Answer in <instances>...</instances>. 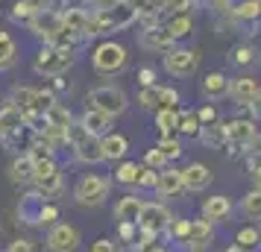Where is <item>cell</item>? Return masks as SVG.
Returning <instances> with one entry per match:
<instances>
[{
	"instance_id": "cell-23",
	"label": "cell",
	"mask_w": 261,
	"mask_h": 252,
	"mask_svg": "<svg viewBox=\"0 0 261 252\" xmlns=\"http://www.w3.org/2000/svg\"><path fill=\"white\" fill-rule=\"evenodd\" d=\"M100 150H103V158H123V153H126V138L123 135H106L100 141Z\"/></svg>"
},
{
	"instance_id": "cell-20",
	"label": "cell",
	"mask_w": 261,
	"mask_h": 252,
	"mask_svg": "<svg viewBox=\"0 0 261 252\" xmlns=\"http://www.w3.org/2000/svg\"><path fill=\"white\" fill-rule=\"evenodd\" d=\"M83 126L91 135H106L109 126H112V118L103 115V111H97V108H88V111H85V118H83Z\"/></svg>"
},
{
	"instance_id": "cell-3",
	"label": "cell",
	"mask_w": 261,
	"mask_h": 252,
	"mask_svg": "<svg viewBox=\"0 0 261 252\" xmlns=\"http://www.w3.org/2000/svg\"><path fill=\"white\" fill-rule=\"evenodd\" d=\"M88 108H97V111H103L109 118H115L120 115L123 108H126V94L115 88V85H103V88H94L91 94H88Z\"/></svg>"
},
{
	"instance_id": "cell-50",
	"label": "cell",
	"mask_w": 261,
	"mask_h": 252,
	"mask_svg": "<svg viewBox=\"0 0 261 252\" xmlns=\"http://www.w3.org/2000/svg\"><path fill=\"white\" fill-rule=\"evenodd\" d=\"M197 120H205V123H208V120H214V108H212V106L200 108V115H197Z\"/></svg>"
},
{
	"instance_id": "cell-15",
	"label": "cell",
	"mask_w": 261,
	"mask_h": 252,
	"mask_svg": "<svg viewBox=\"0 0 261 252\" xmlns=\"http://www.w3.org/2000/svg\"><path fill=\"white\" fill-rule=\"evenodd\" d=\"M155 191L162 193V197H176L182 191V170H159Z\"/></svg>"
},
{
	"instance_id": "cell-42",
	"label": "cell",
	"mask_w": 261,
	"mask_h": 252,
	"mask_svg": "<svg viewBox=\"0 0 261 252\" xmlns=\"http://www.w3.org/2000/svg\"><path fill=\"white\" fill-rule=\"evenodd\" d=\"M179 103V94L173 88H162V108H173Z\"/></svg>"
},
{
	"instance_id": "cell-10",
	"label": "cell",
	"mask_w": 261,
	"mask_h": 252,
	"mask_svg": "<svg viewBox=\"0 0 261 252\" xmlns=\"http://www.w3.org/2000/svg\"><path fill=\"white\" fill-rule=\"evenodd\" d=\"M47 246H50V252H76V246H80V232L73 226H68V223H59V226L50 229Z\"/></svg>"
},
{
	"instance_id": "cell-44",
	"label": "cell",
	"mask_w": 261,
	"mask_h": 252,
	"mask_svg": "<svg viewBox=\"0 0 261 252\" xmlns=\"http://www.w3.org/2000/svg\"><path fill=\"white\" fill-rule=\"evenodd\" d=\"M147 164H153V167H162V164H165L162 153H159V150H150V153H147Z\"/></svg>"
},
{
	"instance_id": "cell-9",
	"label": "cell",
	"mask_w": 261,
	"mask_h": 252,
	"mask_svg": "<svg viewBox=\"0 0 261 252\" xmlns=\"http://www.w3.org/2000/svg\"><path fill=\"white\" fill-rule=\"evenodd\" d=\"M167 223H170V214L159 203H144L138 211V220H135V226H141L144 235H159Z\"/></svg>"
},
{
	"instance_id": "cell-34",
	"label": "cell",
	"mask_w": 261,
	"mask_h": 252,
	"mask_svg": "<svg viewBox=\"0 0 261 252\" xmlns=\"http://www.w3.org/2000/svg\"><path fill=\"white\" fill-rule=\"evenodd\" d=\"M159 153H162V158H165V161H170V158H179V156H182V144H179V141H173V138H162Z\"/></svg>"
},
{
	"instance_id": "cell-39",
	"label": "cell",
	"mask_w": 261,
	"mask_h": 252,
	"mask_svg": "<svg viewBox=\"0 0 261 252\" xmlns=\"http://www.w3.org/2000/svg\"><path fill=\"white\" fill-rule=\"evenodd\" d=\"M188 3L191 0H159V6H162L165 12H185Z\"/></svg>"
},
{
	"instance_id": "cell-47",
	"label": "cell",
	"mask_w": 261,
	"mask_h": 252,
	"mask_svg": "<svg viewBox=\"0 0 261 252\" xmlns=\"http://www.w3.org/2000/svg\"><path fill=\"white\" fill-rule=\"evenodd\" d=\"M38 220H44V223L56 220V208H53V205H44V208H41V214H38Z\"/></svg>"
},
{
	"instance_id": "cell-28",
	"label": "cell",
	"mask_w": 261,
	"mask_h": 252,
	"mask_svg": "<svg viewBox=\"0 0 261 252\" xmlns=\"http://www.w3.org/2000/svg\"><path fill=\"white\" fill-rule=\"evenodd\" d=\"M176 108H159V118H155V126L162 129V135L176 132Z\"/></svg>"
},
{
	"instance_id": "cell-19",
	"label": "cell",
	"mask_w": 261,
	"mask_h": 252,
	"mask_svg": "<svg viewBox=\"0 0 261 252\" xmlns=\"http://www.w3.org/2000/svg\"><path fill=\"white\" fill-rule=\"evenodd\" d=\"M229 211H232V203H229L226 197H208V200H205V205H202V217H205L208 223H214V220H223Z\"/></svg>"
},
{
	"instance_id": "cell-1",
	"label": "cell",
	"mask_w": 261,
	"mask_h": 252,
	"mask_svg": "<svg viewBox=\"0 0 261 252\" xmlns=\"http://www.w3.org/2000/svg\"><path fill=\"white\" fill-rule=\"evenodd\" d=\"M132 21H135V12H132L123 0H120V3L109 6V9H100L94 18H88V33H91V36L118 33V30H123V26H129Z\"/></svg>"
},
{
	"instance_id": "cell-30",
	"label": "cell",
	"mask_w": 261,
	"mask_h": 252,
	"mask_svg": "<svg viewBox=\"0 0 261 252\" xmlns=\"http://www.w3.org/2000/svg\"><path fill=\"white\" fill-rule=\"evenodd\" d=\"M165 30H167V33H170L173 38H179V36H188V33H191V18H188L185 12H179L176 18H173V21H170V24L165 26Z\"/></svg>"
},
{
	"instance_id": "cell-8",
	"label": "cell",
	"mask_w": 261,
	"mask_h": 252,
	"mask_svg": "<svg viewBox=\"0 0 261 252\" xmlns=\"http://www.w3.org/2000/svg\"><path fill=\"white\" fill-rule=\"evenodd\" d=\"M109 193V179L103 176H85L76 185V203L80 205H100Z\"/></svg>"
},
{
	"instance_id": "cell-7",
	"label": "cell",
	"mask_w": 261,
	"mask_h": 252,
	"mask_svg": "<svg viewBox=\"0 0 261 252\" xmlns=\"http://www.w3.org/2000/svg\"><path fill=\"white\" fill-rule=\"evenodd\" d=\"M73 62L71 50H62V47H47L38 53L36 59V71L38 73H47V76H56V73H62L68 65Z\"/></svg>"
},
{
	"instance_id": "cell-33",
	"label": "cell",
	"mask_w": 261,
	"mask_h": 252,
	"mask_svg": "<svg viewBox=\"0 0 261 252\" xmlns=\"http://www.w3.org/2000/svg\"><path fill=\"white\" fill-rule=\"evenodd\" d=\"M138 173H141V167L132 164V161H126V164L118 167V182L120 185H135V182H138Z\"/></svg>"
},
{
	"instance_id": "cell-36",
	"label": "cell",
	"mask_w": 261,
	"mask_h": 252,
	"mask_svg": "<svg viewBox=\"0 0 261 252\" xmlns=\"http://www.w3.org/2000/svg\"><path fill=\"white\" fill-rule=\"evenodd\" d=\"M238 18H258V0H244L235 9Z\"/></svg>"
},
{
	"instance_id": "cell-12",
	"label": "cell",
	"mask_w": 261,
	"mask_h": 252,
	"mask_svg": "<svg viewBox=\"0 0 261 252\" xmlns=\"http://www.w3.org/2000/svg\"><path fill=\"white\" fill-rule=\"evenodd\" d=\"M229 91H232V97H235L238 103H244V106H255V103H258V82L249 79V76L238 79L235 85H229Z\"/></svg>"
},
{
	"instance_id": "cell-27",
	"label": "cell",
	"mask_w": 261,
	"mask_h": 252,
	"mask_svg": "<svg viewBox=\"0 0 261 252\" xmlns=\"http://www.w3.org/2000/svg\"><path fill=\"white\" fill-rule=\"evenodd\" d=\"M33 182L41 188V193H44V197H47V193H59V188H62V173H59V170H53V173L36 176Z\"/></svg>"
},
{
	"instance_id": "cell-45",
	"label": "cell",
	"mask_w": 261,
	"mask_h": 252,
	"mask_svg": "<svg viewBox=\"0 0 261 252\" xmlns=\"http://www.w3.org/2000/svg\"><path fill=\"white\" fill-rule=\"evenodd\" d=\"M15 18H18V21H30V18H33V12L27 9V3H18V6H15Z\"/></svg>"
},
{
	"instance_id": "cell-32",
	"label": "cell",
	"mask_w": 261,
	"mask_h": 252,
	"mask_svg": "<svg viewBox=\"0 0 261 252\" xmlns=\"http://www.w3.org/2000/svg\"><path fill=\"white\" fill-rule=\"evenodd\" d=\"M176 129H182L185 135H200V120H197V115L194 111L176 115Z\"/></svg>"
},
{
	"instance_id": "cell-48",
	"label": "cell",
	"mask_w": 261,
	"mask_h": 252,
	"mask_svg": "<svg viewBox=\"0 0 261 252\" xmlns=\"http://www.w3.org/2000/svg\"><path fill=\"white\" fill-rule=\"evenodd\" d=\"M188 226H191L188 220H179V223H176V229H173V232H176V238H182V240L188 238Z\"/></svg>"
},
{
	"instance_id": "cell-26",
	"label": "cell",
	"mask_w": 261,
	"mask_h": 252,
	"mask_svg": "<svg viewBox=\"0 0 261 252\" xmlns=\"http://www.w3.org/2000/svg\"><path fill=\"white\" fill-rule=\"evenodd\" d=\"M12 182H33V158L30 156H21L12 161Z\"/></svg>"
},
{
	"instance_id": "cell-18",
	"label": "cell",
	"mask_w": 261,
	"mask_h": 252,
	"mask_svg": "<svg viewBox=\"0 0 261 252\" xmlns=\"http://www.w3.org/2000/svg\"><path fill=\"white\" fill-rule=\"evenodd\" d=\"M173 41H176V38L170 36L165 26H150V30L141 36V44L144 47H150V50H167Z\"/></svg>"
},
{
	"instance_id": "cell-5",
	"label": "cell",
	"mask_w": 261,
	"mask_h": 252,
	"mask_svg": "<svg viewBox=\"0 0 261 252\" xmlns=\"http://www.w3.org/2000/svg\"><path fill=\"white\" fill-rule=\"evenodd\" d=\"M15 100H18V111L24 115V118H36V115H44L50 108V103H53V97L44 94V91H36V88H21L18 94H15Z\"/></svg>"
},
{
	"instance_id": "cell-35",
	"label": "cell",
	"mask_w": 261,
	"mask_h": 252,
	"mask_svg": "<svg viewBox=\"0 0 261 252\" xmlns=\"http://www.w3.org/2000/svg\"><path fill=\"white\" fill-rule=\"evenodd\" d=\"M244 211H247L249 217H258L261 214V193L258 191L247 193V200H244Z\"/></svg>"
},
{
	"instance_id": "cell-46",
	"label": "cell",
	"mask_w": 261,
	"mask_h": 252,
	"mask_svg": "<svg viewBox=\"0 0 261 252\" xmlns=\"http://www.w3.org/2000/svg\"><path fill=\"white\" fill-rule=\"evenodd\" d=\"M249 59H252V50H249V47H241V50L235 53V62H238V65H247Z\"/></svg>"
},
{
	"instance_id": "cell-21",
	"label": "cell",
	"mask_w": 261,
	"mask_h": 252,
	"mask_svg": "<svg viewBox=\"0 0 261 252\" xmlns=\"http://www.w3.org/2000/svg\"><path fill=\"white\" fill-rule=\"evenodd\" d=\"M141 200L138 197H123L118 205H115V214H118L120 223H135L138 220V211H141Z\"/></svg>"
},
{
	"instance_id": "cell-2",
	"label": "cell",
	"mask_w": 261,
	"mask_h": 252,
	"mask_svg": "<svg viewBox=\"0 0 261 252\" xmlns=\"http://www.w3.org/2000/svg\"><path fill=\"white\" fill-rule=\"evenodd\" d=\"M65 141H71V144H73L80 161H88V164L103 161V150H100L97 135H91L83 123H68V126H65Z\"/></svg>"
},
{
	"instance_id": "cell-41",
	"label": "cell",
	"mask_w": 261,
	"mask_h": 252,
	"mask_svg": "<svg viewBox=\"0 0 261 252\" xmlns=\"http://www.w3.org/2000/svg\"><path fill=\"white\" fill-rule=\"evenodd\" d=\"M24 3H27V9L36 15V12H47V9H53L56 0H24Z\"/></svg>"
},
{
	"instance_id": "cell-37",
	"label": "cell",
	"mask_w": 261,
	"mask_h": 252,
	"mask_svg": "<svg viewBox=\"0 0 261 252\" xmlns=\"http://www.w3.org/2000/svg\"><path fill=\"white\" fill-rule=\"evenodd\" d=\"M202 138H205L208 144H223V141H226V135H223V126H220V123H212V126L205 129V135H202Z\"/></svg>"
},
{
	"instance_id": "cell-11",
	"label": "cell",
	"mask_w": 261,
	"mask_h": 252,
	"mask_svg": "<svg viewBox=\"0 0 261 252\" xmlns=\"http://www.w3.org/2000/svg\"><path fill=\"white\" fill-rule=\"evenodd\" d=\"M165 68L173 76H191L197 71V56L191 50H170L165 56Z\"/></svg>"
},
{
	"instance_id": "cell-31",
	"label": "cell",
	"mask_w": 261,
	"mask_h": 252,
	"mask_svg": "<svg viewBox=\"0 0 261 252\" xmlns=\"http://www.w3.org/2000/svg\"><path fill=\"white\" fill-rule=\"evenodd\" d=\"M15 62V41L6 33H0V68H9Z\"/></svg>"
},
{
	"instance_id": "cell-14",
	"label": "cell",
	"mask_w": 261,
	"mask_h": 252,
	"mask_svg": "<svg viewBox=\"0 0 261 252\" xmlns=\"http://www.w3.org/2000/svg\"><path fill=\"white\" fill-rule=\"evenodd\" d=\"M208 182H212V170L202 167V164H191L188 170H182V188H191V191H202Z\"/></svg>"
},
{
	"instance_id": "cell-4",
	"label": "cell",
	"mask_w": 261,
	"mask_h": 252,
	"mask_svg": "<svg viewBox=\"0 0 261 252\" xmlns=\"http://www.w3.org/2000/svg\"><path fill=\"white\" fill-rule=\"evenodd\" d=\"M126 65V50L115 44V41H106L94 50V68L100 73H115Z\"/></svg>"
},
{
	"instance_id": "cell-29",
	"label": "cell",
	"mask_w": 261,
	"mask_h": 252,
	"mask_svg": "<svg viewBox=\"0 0 261 252\" xmlns=\"http://www.w3.org/2000/svg\"><path fill=\"white\" fill-rule=\"evenodd\" d=\"M138 103H141L144 108H162V88H155V85H144L141 97H138Z\"/></svg>"
},
{
	"instance_id": "cell-43",
	"label": "cell",
	"mask_w": 261,
	"mask_h": 252,
	"mask_svg": "<svg viewBox=\"0 0 261 252\" xmlns=\"http://www.w3.org/2000/svg\"><path fill=\"white\" fill-rule=\"evenodd\" d=\"M9 252H41V249L33 240H15V243H9Z\"/></svg>"
},
{
	"instance_id": "cell-25",
	"label": "cell",
	"mask_w": 261,
	"mask_h": 252,
	"mask_svg": "<svg viewBox=\"0 0 261 252\" xmlns=\"http://www.w3.org/2000/svg\"><path fill=\"white\" fill-rule=\"evenodd\" d=\"M208 238H212V226H208V220H194L188 226V243H194V246H202V243H208Z\"/></svg>"
},
{
	"instance_id": "cell-24",
	"label": "cell",
	"mask_w": 261,
	"mask_h": 252,
	"mask_svg": "<svg viewBox=\"0 0 261 252\" xmlns=\"http://www.w3.org/2000/svg\"><path fill=\"white\" fill-rule=\"evenodd\" d=\"M44 123L53 126V129H65L68 123H71V115H68V108L59 106V103H50V108L44 111Z\"/></svg>"
},
{
	"instance_id": "cell-13",
	"label": "cell",
	"mask_w": 261,
	"mask_h": 252,
	"mask_svg": "<svg viewBox=\"0 0 261 252\" xmlns=\"http://www.w3.org/2000/svg\"><path fill=\"white\" fill-rule=\"evenodd\" d=\"M223 135H226V141L249 144V141L255 138V126H252L249 120H232V123H226L223 126Z\"/></svg>"
},
{
	"instance_id": "cell-38",
	"label": "cell",
	"mask_w": 261,
	"mask_h": 252,
	"mask_svg": "<svg viewBox=\"0 0 261 252\" xmlns=\"http://www.w3.org/2000/svg\"><path fill=\"white\" fill-rule=\"evenodd\" d=\"M255 240H258V229H244V232H241V235H238V246H244V249H249V246H252V243H255Z\"/></svg>"
},
{
	"instance_id": "cell-40",
	"label": "cell",
	"mask_w": 261,
	"mask_h": 252,
	"mask_svg": "<svg viewBox=\"0 0 261 252\" xmlns=\"http://www.w3.org/2000/svg\"><path fill=\"white\" fill-rule=\"evenodd\" d=\"M155 179H159V170H141L135 185H141V188H155Z\"/></svg>"
},
{
	"instance_id": "cell-51",
	"label": "cell",
	"mask_w": 261,
	"mask_h": 252,
	"mask_svg": "<svg viewBox=\"0 0 261 252\" xmlns=\"http://www.w3.org/2000/svg\"><path fill=\"white\" fill-rule=\"evenodd\" d=\"M97 9H109V6H115V3H120V0H91Z\"/></svg>"
},
{
	"instance_id": "cell-53",
	"label": "cell",
	"mask_w": 261,
	"mask_h": 252,
	"mask_svg": "<svg viewBox=\"0 0 261 252\" xmlns=\"http://www.w3.org/2000/svg\"><path fill=\"white\" fill-rule=\"evenodd\" d=\"M150 252H167V249H150Z\"/></svg>"
},
{
	"instance_id": "cell-17",
	"label": "cell",
	"mask_w": 261,
	"mask_h": 252,
	"mask_svg": "<svg viewBox=\"0 0 261 252\" xmlns=\"http://www.w3.org/2000/svg\"><path fill=\"white\" fill-rule=\"evenodd\" d=\"M62 26L71 36H88V15L83 9H68V12L62 15Z\"/></svg>"
},
{
	"instance_id": "cell-49",
	"label": "cell",
	"mask_w": 261,
	"mask_h": 252,
	"mask_svg": "<svg viewBox=\"0 0 261 252\" xmlns=\"http://www.w3.org/2000/svg\"><path fill=\"white\" fill-rule=\"evenodd\" d=\"M91 252H115V246L109 240H97L94 246H91Z\"/></svg>"
},
{
	"instance_id": "cell-6",
	"label": "cell",
	"mask_w": 261,
	"mask_h": 252,
	"mask_svg": "<svg viewBox=\"0 0 261 252\" xmlns=\"http://www.w3.org/2000/svg\"><path fill=\"white\" fill-rule=\"evenodd\" d=\"M30 26H33V33L41 38H47V41H59L62 33H65V26H62V15L53 12V9H47V12H36L33 18H30Z\"/></svg>"
},
{
	"instance_id": "cell-22",
	"label": "cell",
	"mask_w": 261,
	"mask_h": 252,
	"mask_svg": "<svg viewBox=\"0 0 261 252\" xmlns=\"http://www.w3.org/2000/svg\"><path fill=\"white\" fill-rule=\"evenodd\" d=\"M202 91L212 97V100L226 97V94H229V79H226L223 73H208V76H205V82H202Z\"/></svg>"
},
{
	"instance_id": "cell-52",
	"label": "cell",
	"mask_w": 261,
	"mask_h": 252,
	"mask_svg": "<svg viewBox=\"0 0 261 252\" xmlns=\"http://www.w3.org/2000/svg\"><path fill=\"white\" fill-rule=\"evenodd\" d=\"M229 252H247V249H244V246H232Z\"/></svg>"
},
{
	"instance_id": "cell-16",
	"label": "cell",
	"mask_w": 261,
	"mask_h": 252,
	"mask_svg": "<svg viewBox=\"0 0 261 252\" xmlns=\"http://www.w3.org/2000/svg\"><path fill=\"white\" fill-rule=\"evenodd\" d=\"M21 126H24V115H21L18 108H15V106L0 108V138H9V135H15Z\"/></svg>"
}]
</instances>
